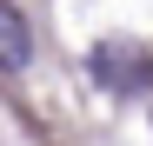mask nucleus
<instances>
[{
    "mask_svg": "<svg viewBox=\"0 0 153 146\" xmlns=\"http://www.w3.org/2000/svg\"><path fill=\"white\" fill-rule=\"evenodd\" d=\"M27 60H33V27L13 0H0V73H20Z\"/></svg>",
    "mask_w": 153,
    "mask_h": 146,
    "instance_id": "f03ea898",
    "label": "nucleus"
},
{
    "mask_svg": "<svg viewBox=\"0 0 153 146\" xmlns=\"http://www.w3.org/2000/svg\"><path fill=\"white\" fill-rule=\"evenodd\" d=\"M87 73L107 93H140L153 80V60H146V46H133V40H100L93 53H87Z\"/></svg>",
    "mask_w": 153,
    "mask_h": 146,
    "instance_id": "f257e3e1",
    "label": "nucleus"
}]
</instances>
